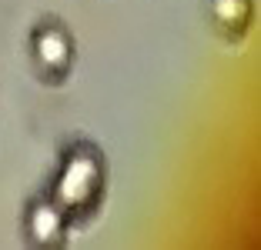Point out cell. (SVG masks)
Here are the masks:
<instances>
[{
  "instance_id": "6da1fadb",
  "label": "cell",
  "mask_w": 261,
  "mask_h": 250,
  "mask_svg": "<svg viewBox=\"0 0 261 250\" xmlns=\"http://www.w3.org/2000/svg\"><path fill=\"white\" fill-rule=\"evenodd\" d=\"M104 187H108V164H104L100 147L77 140L64 150L47 197L67 213L70 224H77V220H87L100 207Z\"/></svg>"
},
{
  "instance_id": "7a4b0ae2",
  "label": "cell",
  "mask_w": 261,
  "mask_h": 250,
  "mask_svg": "<svg viewBox=\"0 0 261 250\" xmlns=\"http://www.w3.org/2000/svg\"><path fill=\"white\" fill-rule=\"evenodd\" d=\"M31 60L40 80L61 83L74 70V37L61 20H40L31 34Z\"/></svg>"
},
{
  "instance_id": "3957f363",
  "label": "cell",
  "mask_w": 261,
  "mask_h": 250,
  "mask_svg": "<svg viewBox=\"0 0 261 250\" xmlns=\"http://www.w3.org/2000/svg\"><path fill=\"white\" fill-rule=\"evenodd\" d=\"M67 230H70V220L54 200L47 197H34L23 210V237L27 243L37 250H54V247H64L67 240Z\"/></svg>"
},
{
  "instance_id": "277c9868",
  "label": "cell",
  "mask_w": 261,
  "mask_h": 250,
  "mask_svg": "<svg viewBox=\"0 0 261 250\" xmlns=\"http://www.w3.org/2000/svg\"><path fill=\"white\" fill-rule=\"evenodd\" d=\"M207 14L221 37L238 40L251 27V0H207Z\"/></svg>"
}]
</instances>
